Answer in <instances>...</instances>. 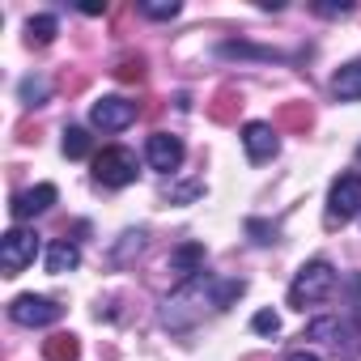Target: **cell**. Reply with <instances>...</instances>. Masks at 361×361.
Listing matches in <instances>:
<instances>
[{"instance_id": "1", "label": "cell", "mask_w": 361, "mask_h": 361, "mask_svg": "<svg viewBox=\"0 0 361 361\" xmlns=\"http://www.w3.org/2000/svg\"><path fill=\"white\" fill-rule=\"evenodd\" d=\"M331 285H336L331 264H327V259H310V264L298 268V276H293V285H289V306H293V310H306V306L323 302V298L331 293Z\"/></svg>"}, {"instance_id": "2", "label": "cell", "mask_w": 361, "mask_h": 361, "mask_svg": "<svg viewBox=\"0 0 361 361\" xmlns=\"http://www.w3.org/2000/svg\"><path fill=\"white\" fill-rule=\"evenodd\" d=\"M94 178L102 188H128L132 178H136V153H128V149H102L98 157H94Z\"/></svg>"}, {"instance_id": "3", "label": "cell", "mask_w": 361, "mask_h": 361, "mask_svg": "<svg viewBox=\"0 0 361 361\" xmlns=\"http://www.w3.org/2000/svg\"><path fill=\"white\" fill-rule=\"evenodd\" d=\"M306 336H310V340H327L344 361H353V357L361 353V331H357L353 323H344V319H314V323L306 327Z\"/></svg>"}, {"instance_id": "4", "label": "cell", "mask_w": 361, "mask_h": 361, "mask_svg": "<svg viewBox=\"0 0 361 361\" xmlns=\"http://www.w3.org/2000/svg\"><path fill=\"white\" fill-rule=\"evenodd\" d=\"M361 213V174H340L327 196V226H344Z\"/></svg>"}, {"instance_id": "5", "label": "cell", "mask_w": 361, "mask_h": 361, "mask_svg": "<svg viewBox=\"0 0 361 361\" xmlns=\"http://www.w3.org/2000/svg\"><path fill=\"white\" fill-rule=\"evenodd\" d=\"M39 255V238L30 230H9L5 238H0V268H5V276H18L35 264Z\"/></svg>"}, {"instance_id": "6", "label": "cell", "mask_w": 361, "mask_h": 361, "mask_svg": "<svg viewBox=\"0 0 361 361\" xmlns=\"http://www.w3.org/2000/svg\"><path fill=\"white\" fill-rule=\"evenodd\" d=\"M9 314H13V323H22V327H47V323H56V319L64 314V306H60L56 298L22 293V298H13Z\"/></svg>"}, {"instance_id": "7", "label": "cell", "mask_w": 361, "mask_h": 361, "mask_svg": "<svg viewBox=\"0 0 361 361\" xmlns=\"http://www.w3.org/2000/svg\"><path fill=\"white\" fill-rule=\"evenodd\" d=\"M136 115H140V111H136V102H128V98H102V102L90 106V119H94V128H102V132H119V128H128Z\"/></svg>"}, {"instance_id": "8", "label": "cell", "mask_w": 361, "mask_h": 361, "mask_svg": "<svg viewBox=\"0 0 361 361\" xmlns=\"http://www.w3.org/2000/svg\"><path fill=\"white\" fill-rule=\"evenodd\" d=\"M145 157H149V166H153V170L170 174V170H178V161H183V140H178V136H166V132H157V136H149Z\"/></svg>"}, {"instance_id": "9", "label": "cell", "mask_w": 361, "mask_h": 361, "mask_svg": "<svg viewBox=\"0 0 361 361\" xmlns=\"http://www.w3.org/2000/svg\"><path fill=\"white\" fill-rule=\"evenodd\" d=\"M51 204H56V188H51V183H39V188H30V192H18L13 204H9V213H13V221H30V217L47 213Z\"/></svg>"}, {"instance_id": "10", "label": "cell", "mask_w": 361, "mask_h": 361, "mask_svg": "<svg viewBox=\"0 0 361 361\" xmlns=\"http://www.w3.org/2000/svg\"><path fill=\"white\" fill-rule=\"evenodd\" d=\"M243 145H247V157L251 161H268V157H276L281 136H276L272 123H247L243 128Z\"/></svg>"}, {"instance_id": "11", "label": "cell", "mask_w": 361, "mask_h": 361, "mask_svg": "<svg viewBox=\"0 0 361 361\" xmlns=\"http://www.w3.org/2000/svg\"><path fill=\"white\" fill-rule=\"evenodd\" d=\"M238 111H243V94H238L234 85H221V90L213 94V102H209V119H213V123H234Z\"/></svg>"}, {"instance_id": "12", "label": "cell", "mask_w": 361, "mask_h": 361, "mask_svg": "<svg viewBox=\"0 0 361 361\" xmlns=\"http://www.w3.org/2000/svg\"><path fill=\"white\" fill-rule=\"evenodd\" d=\"M200 264H204V247L200 243H183V247L170 255V272L174 276H188V281L200 272Z\"/></svg>"}, {"instance_id": "13", "label": "cell", "mask_w": 361, "mask_h": 361, "mask_svg": "<svg viewBox=\"0 0 361 361\" xmlns=\"http://www.w3.org/2000/svg\"><path fill=\"white\" fill-rule=\"evenodd\" d=\"M331 94H336V98H344V102L361 98V60L344 64V68H340V73L331 77Z\"/></svg>"}, {"instance_id": "14", "label": "cell", "mask_w": 361, "mask_h": 361, "mask_svg": "<svg viewBox=\"0 0 361 361\" xmlns=\"http://www.w3.org/2000/svg\"><path fill=\"white\" fill-rule=\"evenodd\" d=\"M314 123V115H310V106L306 102H285L281 111H276V123L272 128H285V132H306Z\"/></svg>"}, {"instance_id": "15", "label": "cell", "mask_w": 361, "mask_h": 361, "mask_svg": "<svg viewBox=\"0 0 361 361\" xmlns=\"http://www.w3.org/2000/svg\"><path fill=\"white\" fill-rule=\"evenodd\" d=\"M81 264V251H77V243H51L47 247V272H73Z\"/></svg>"}, {"instance_id": "16", "label": "cell", "mask_w": 361, "mask_h": 361, "mask_svg": "<svg viewBox=\"0 0 361 361\" xmlns=\"http://www.w3.org/2000/svg\"><path fill=\"white\" fill-rule=\"evenodd\" d=\"M77 353H81V344H77L73 331H60V336H51V340L43 344V357H47V361H77Z\"/></svg>"}, {"instance_id": "17", "label": "cell", "mask_w": 361, "mask_h": 361, "mask_svg": "<svg viewBox=\"0 0 361 361\" xmlns=\"http://www.w3.org/2000/svg\"><path fill=\"white\" fill-rule=\"evenodd\" d=\"M56 30H60V22H56L51 13L30 18V22H26V43H30V47H47V43L56 39Z\"/></svg>"}, {"instance_id": "18", "label": "cell", "mask_w": 361, "mask_h": 361, "mask_svg": "<svg viewBox=\"0 0 361 361\" xmlns=\"http://www.w3.org/2000/svg\"><path fill=\"white\" fill-rule=\"evenodd\" d=\"M47 90H51V85H47L43 77H26V81L18 85V98H22L26 106H39V102H47Z\"/></svg>"}, {"instance_id": "19", "label": "cell", "mask_w": 361, "mask_h": 361, "mask_svg": "<svg viewBox=\"0 0 361 361\" xmlns=\"http://www.w3.org/2000/svg\"><path fill=\"white\" fill-rule=\"evenodd\" d=\"M90 153V132L85 128H64V157H85Z\"/></svg>"}, {"instance_id": "20", "label": "cell", "mask_w": 361, "mask_h": 361, "mask_svg": "<svg viewBox=\"0 0 361 361\" xmlns=\"http://www.w3.org/2000/svg\"><path fill=\"white\" fill-rule=\"evenodd\" d=\"M140 13L153 22H170V18H178V0H145Z\"/></svg>"}, {"instance_id": "21", "label": "cell", "mask_w": 361, "mask_h": 361, "mask_svg": "<svg viewBox=\"0 0 361 361\" xmlns=\"http://www.w3.org/2000/svg\"><path fill=\"white\" fill-rule=\"evenodd\" d=\"M115 77H119V81H145V60H140V56H128V60H119Z\"/></svg>"}, {"instance_id": "22", "label": "cell", "mask_w": 361, "mask_h": 361, "mask_svg": "<svg viewBox=\"0 0 361 361\" xmlns=\"http://www.w3.org/2000/svg\"><path fill=\"white\" fill-rule=\"evenodd\" d=\"M247 234H251L255 243H264V247H268V243H276V226H268V221H259V217H251V221H247Z\"/></svg>"}, {"instance_id": "23", "label": "cell", "mask_w": 361, "mask_h": 361, "mask_svg": "<svg viewBox=\"0 0 361 361\" xmlns=\"http://www.w3.org/2000/svg\"><path fill=\"white\" fill-rule=\"evenodd\" d=\"M132 251H136V255L145 251V234H140V230H128V234H123V247L115 251V259H128Z\"/></svg>"}, {"instance_id": "24", "label": "cell", "mask_w": 361, "mask_h": 361, "mask_svg": "<svg viewBox=\"0 0 361 361\" xmlns=\"http://www.w3.org/2000/svg\"><path fill=\"white\" fill-rule=\"evenodd\" d=\"M251 327H255V331H259V336H276V331H281V319H276V314H272V310H259V314H255V323H251Z\"/></svg>"}, {"instance_id": "25", "label": "cell", "mask_w": 361, "mask_h": 361, "mask_svg": "<svg viewBox=\"0 0 361 361\" xmlns=\"http://www.w3.org/2000/svg\"><path fill=\"white\" fill-rule=\"evenodd\" d=\"M289 361H319V357H314V353H306V348H302V353H289Z\"/></svg>"}]
</instances>
